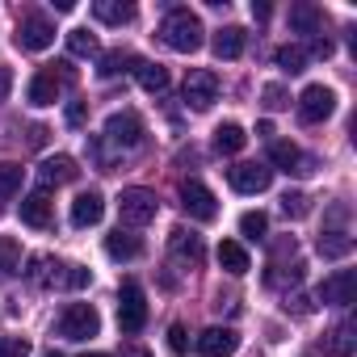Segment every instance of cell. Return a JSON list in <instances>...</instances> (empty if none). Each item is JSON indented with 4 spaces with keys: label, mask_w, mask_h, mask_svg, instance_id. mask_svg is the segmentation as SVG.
I'll return each instance as SVG.
<instances>
[{
    "label": "cell",
    "mask_w": 357,
    "mask_h": 357,
    "mask_svg": "<svg viewBox=\"0 0 357 357\" xmlns=\"http://www.w3.org/2000/svg\"><path fill=\"white\" fill-rule=\"evenodd\" d=\"M68 51H72V55H97L101 47H97V34H89V30L80 26V30H68Z\"/></svg>",
    "instance_id": "obj_32"
},
{
    "label": "cell",
    "mask_w": 357,
    "mask_h": 357,
    "mask_svg": "<svg viewBox=\"0 0 357 357\" xmlns=\"http://www.w3.org/2000/svg\"><path fill=\"white\" fill-rule=\"evenodd\" d=\"M155 211H160V198L151 190H139L135 185V190H122V198H118V215L130 227H147L155 219Z\"/></svg>",
    "instance_id": "obj_5"
},
{
    "label": "cell",
    "mask_w": 357,
    "mask_h": 357,
    "mask_svg": "<svg viewBox=\"0 0 357 357\" xmlns=\"http://www.w3.org/2000/svg\"><path fill=\"white\" fill-rule=\"evenodd\" d=\"M181 206H185V215L198 219V223L219 219V202H215V194H211L202 181H185V185H181Z\"/></svg>",
    "instance_id": "obj_9"
},
{
    "label": "cell",
    "mask_w": 357,
    "mask_h": 357,
    "mask_svg": "<svg viewBox=\"0 0 357 357\" xmlns=\"http://www.w3.org/2000/svg\"><path fill=\"white\" fill-rule=\"evenodd\" d=\"M101 332V315L89 307V303H68L63 315H59V336L63 340H89Z\"/></svg>",
    "instance_id": "obj_4"
},
{
    "label": "cell",
    "mask_w": 357,
    "mask_h": 357,
    "mask_svg": "<svg viewBox=\"0 0 357 357\" xmlns=\"http://www.w3.org/2000/svg\"><path fill=\"white\" fill-rule=\"evenodd\" d=\"M307 55H315V59H328V55H332V43H328V38H315Z\"/></svg>",
    "instance_id": "obj_40"
},
{
    "label": "cell",
    "mask_w": 357,
    "mask_h": 357,
    "mask_svg": "<svg viewBox=\"0 0 357 357\" xmlns=\"http://www.w3.org/2000/svg\"><path fill=\"white\" fill-rule=\"evenodd\" d=\"M51 198L38 190V194H30V198H22V223H30V227H51Z\"/></svg>",
    "instance_id": "obj_19"
},
{
    "label": "cell",
    "mask_w": 357,
    "mask_h": 357,
    "mask_svg": "<svg viewBox=\"0 0 357 357\" xmlns=\"http://www.w3.org/2000/svg\"><path fill=\"white\" fill-rule=\"evenodd\" d=\"M9 89H13V72H9V68H0V101L9 97Z\"/></svg>",
    "instance_id": "obj_41"
},
{
    "label": "cell",
    "mask_w": 357,
    "mask_h": 357,
    "mask_svg": "<svg viewBox=\"0 0 357 357\" xmlns=\"http://www.w3.org/2000/svg\"><path fill=\"white\" fill-rule=\"evenodd\" d=\"M0 273H22V244L13 240V236H5L0 240Z\"/></svg>",
    "instance_id": "obj_28"
},
{
    "label": "cell",
    "mask_w": 357,
    "mask_h": 357,
    "mask_svg": "<svg viewBox=\"0 0 357 357\" xmlns=\"http://www.w3.org/2000/svg\"><path fill=\"white\" fill-rule=\"evenodd\" d=\"M22 194V168L17 164H0V202H9Z\"/></svg>",
    "instance_id": "obj_29"
},
{
    "label": "cell",
    "mask_w": 357,
    "mask_h": 357,
    "mask_svg": "<svg viewBox=\"0 0 357 357\" xmlns=\"http://www.w3.org/2000/svg\"><path fill=\"white\" fill-rule=\"evenodd\" d=\"M215 101H219V76L206 72V68L190 72V76H185V105H194V109H211Z\"/></svg>",
    "instance_id": "obj_10"
},
{
    "label": "cell",
    "mask_w": 357,
    "mask_h": 357,
    "mask_svg": "<svg viewBox=\"0 0 357 357\" xmlns=\"http://www.w3.org/2000/svg\"><path fill=\"white\" fill-rule=\"evenodd\" d=\"M101 215H105V198L97 190H89V194H80L72 202V227H97Z\"/></svg>",
    "instance_id": "obj_17"
},
{
    "label": "cell",
    "mask_w": 357,
    "mask_h": 357,
    "mask_svg": "<svg viewBox=\"0 0 357 357\" xmlns=\"http://www.w3.org/2000/svg\"><path fill=\"white\" fill-rule=\"evenodd\" d=\"M240 349V332L236 328H206L198 336V353L202 357H231Z\"/></svg>",
    "instance_id": "obj_13"
},
{
    "label": "cell",
    "mask_w": 357,
    "mask_h": 357,
    "mask_svg": "<svg viewBox=\"0 0 357 357\" xmlns=\"http://www.w3.org/2000/svg\"><path fill=\"white\" fill-rule=\"evenodd\" d=\"M240 231H244L248 240H265V231H269V219H265L261 211H248V215L240 219Z\"/></svg>",
    "instance_id": "obj_35"
},
{
    "label": "cell",
    "mask_w": 357,
    "mask_h": 357,
    "mask_svg": "<svg viewBox=\"0 0 357 357\" xmlns=\"http://www.w3.org/2000/svg\"><path fill=\"white\" fill-rule=\"evenodd\" d=\"M76 176H80V168H76L72 155H51V160H43V168H38V185H43V194H47L51 185H68V181H76Z\"/></svg>",
    "instance_id": "obj_14"
},
{
    "label": "cell",
    "mask_w": 357,
    "mask_h": 357,
    "mask_svg": "<svg viewBox=\"0 0 357 357\" xmlns=\"http://www.w3.org/2000/svg\"><path fill=\"white\" fill-rule=\"evenodd\" d=\"M47 357H59V353H47Z\"/></svg>",
    "instance_id": "obj_47"
},
{
    "label": "cell",
    "mask_w": 357,
    "mask_h": 357,
    "mask_svg": "<svg viewBox=\"0 0 357 357\" xmlns=\"http://www.w3.org/2000/svg\"><path fill=\"white\" fill-rule=\"evenodd\" d=\"M130 63H139L130 51H105V55H101V63H97V76H101V80H114V76L130 72Z\"/></svg>",
    "instance_id": "obj_26"
},
{
    "label": "cell",
    "mask_w": 357,
    "mask_h": 357,
    "mask_svg": "<svg viewBox=\"0 0 357 357\" xmlns=\"http://www.w3.org/2000/svg\"><path fill=\"white\" fill-rule=\"evenodd\" d=\"M122 357H151V353H147L143 344H126V349H122Z\"/></svg>",
    "instance_id": "obj_44"
},
{
    "label": "cell",
    "mask_w": 357,
    "mask_h": 357,
    "mask_svg": "<svg viewBox=\"0 0 357 357\" xmlns=\"http://www.w3.org/2000/svg\"><path fill=\"white\" fill-rule=\"evenodd\" d=\"M332 109H336V93L332 89H324V84H307L303 89V97H298V118L303 122H324V118H332Z\"/></svg>",
    "instance_id": "obj_11"
},
{
    "label": "cell",
    "mask_w": 357,
    "mask_h": 357,
    "mask_svg": "<svg viewBox=\"0 0 357 357\" xmlns=\"http://www.w3.org/2000/svg\"><path fill=\"white\" fill-rule=\"evenodd\" d=\"M290 26H294L298 34H319V30H324V9H315V5H294V9H290Z\"/></svg>",
    "instance_id": "obj_25"
},
{
    "label": "cell",
    "mask_w": 357,
    "mask_h": 357,
    "mask_svg": "<svg viewBox=\"0 0 357 357\" xmlns=\"http://www.w3.org/2000/svg\"><path fill=\"white\" fill-rule=\"evenodd\" d=\"M307 59H311V55H307L303 47H282V51H278V68H282V72H290V76L307 72Z\"/></svg>",
    "instance_id": "obj_30"
},
{
    "label": "cell",
    "mask_w": 357,
    "mask_h": 357,
    "mask_svg": "<svg viewBox=\"0 0 357 357\" xmlns=\"http://www.w3.org/2000/svg\"><path fill=\"white\" fill-rule=\"evenodd\" d=\"M43 139H47V126H34V130H30V143H34V147H38V143H43Z\"/></svg>",
    "instance_id": "obj_45"
},
{
    "label": "cell",
    "mask_w": 357,
    "mask_h": 357,
    "mask_svg": "<svg viewBox=\"0 0 357 357\" xmlns=\"http://www.w3.org/2000/svg\"><path fill=\"white\" fill-rule=\"evenodd\" d=\"M17 47L22 51H47L51 43H55V22H47L43 13H26L22 22H17Z\"/></svg>",
    "instance_id": "obj_6"
},
{
    "label": "cell",
    "mask_w": 357,
    "mask_h": 357,
    "mask_svg": "<svg viewBox=\"0 0 357 357\" xmlns=\"http://www.w3.org/2000/svg\"><path fill=\"white\" fill-rule=\"evenodd\" d=\"M105 139L114 147H139L143 143V118L135 109H122V114H109L105 122Z\"/></svg>",
    "instance_id": "obj_8"
},
{
    "label": "cell",
    "mask_w": 357,
    "mask_h": 357,
    "mask_svg": "<svg viewBox=\"0 0 357 357\" xmlns=\"http://www.w3.org/2000/svg\"><path fill=\"white\" fill-rule=\"evenodd\" d=\"M143 324H147V294H143L139 282H122V290H118V328L126 336H135V332H143Z\"/></svg>",
    "instance_id": "obj_3"
},
{
    "label": "cell",
    "mask_w": 357,
    "mask_h": 357,
    "mask_svg": "<svg viewBox=\"0 0 357 357\" xmlns=\"http://www.w3.org/2000/svg\"><path fill=\"white\" fill-rule=\"evenodd\" d=\"M84 357H105V353H84Z\"/></svg>",
    "instance_id": "obj_46"
},
{
    "label": "cell",
    "mask_w": 357,
    "mask_h": 357,
    "mask_svg": "<svg viewBox=\"0 0 357 357\" xmlns=\"http://www.w3.org/2000/svg\"><path fill=\"white\" fill-rule=\"evenodd\" d=\"M265 282L269 286H298L303 282V261H294V265H269V273H265Z\"/></svg>",
    "instance_id": "obj_31"
},
{
    "label": "cell",
    "mask_w": 357,
    "mask_h": 357,
    "mask_svg": "<svg viewBox=\"0 0 357 357\" xmlns=\"http://www.w3.org/2000/svg\"><path fill=\"white\" fill-rule=\"evenodd\" d=\"M353 298H357V273H353V269H336L332 278H324V286H319V303L349 307Z\"/></svg>",
    "instance_id": "obj_12"
},
{
    "label": "cell",
    "mask_w": 357,
    "mask_h": 357,
    "mask_svg": "<svg viewBox=\"0 0 357 357\" xmlns=\"http://www.w3.org/2000/svg\"><path fill=\"white\" fill-rule=\"evenodd\" d=\"M244 47H248V34H244L240 26H223V30L215 34V55H219V59H240Z\"/></svg>",
    "instance_id": "obj_18"
},
{
    "label": "cell",
    "mask_w": 357,
    "mask_h": 357,
    "mask_svg": "<svg viewBox=\"0 0 357 357\" xmlns=\"http://www.w3.org/2000/svg\"><path fill=\"white\" fill-rule=\"evenodd\" d=\"M269 13H273V9L265 5V0H261V5H257V0H252V17H257V22H269Z\"/></svg>",
    "instance_id": "obj_43"
},
{
    "label": "cell",
    "mask_w": 357,
    "mask_h": 357,
    "mask_svg": "<svg viewBox=\"0 0 357 357\" xmlns=\"http://www.w3.org/2000/svg\"><path fill=\"white\" fill-rule=\"evenodd\" d=\"M328 344H332V353H336V357H353V324H349V319H344V324H336Z\"/></svg>",
    "instance_id": "obj_34"
},
{
    "label": "cell",
    "mask_w": 357,
    "mask_h": 357,
    "mask_svg": "<svg viewBox=\"0 0 357 357\" xmlns=\"http://www.w3.org/2000/svg\"><path fill=\"white\" fill-rule=\"evenodd\" d=\"M219 265H223L231 278H244V273L252 269V261H248L244 244H236V240H223V244H219Z\"/></svg>",
    "instance_id": "obj_22"
},
{
    "label": "cell",
    "mask_w": 357,
    "mask_h": 357,
    "mask_svg": "<svg viewBox=\"0 0 357 357\" xmlns=\"http://www.w3.org/2000/svg\"><path fill=\"white\" fill-rule=\"evenodd\" d=\"M185 344H190V340H185V328L172 324V328H168V349H172L176 357H185Z\"/></svg>",
    "instance_id": "obj_39"
},
{
    "label": "cell",
    "mask_w": 357,
    "mask_h": 357,
    "mask_svg": "<svg viewBox=\"0 0 357 357\" xmlns=\"http://www.w3.org/2000/svg\"><path fill=\"white\" fill-rule=\"evenodd\" d=\"M135 76H139L143 93H164V89H168V68H164V63L139 59V63H135Z\"/></svg>",
    "instance_id": "obj_23"
},
{
    "label": "cell",
    "mask_w": 357,
    "mask_h": 357,
    "mask_svg": "<svg viewBox=\"0 0 357 357\" xmlns=\"http://www.w3.org/2000/svg\"><path fill=\"white\" fill-rule=\"evenodd\" d=\"M286 105H290L286 89H282V84H269V89H265V109H286Z\"/></svg>",
    "instance_id": "obj_38"
},
{
    "label": "cell",
    "mask_w": 357,
    "mask_h": 357,
    "mask_svg": "<svg viewBox=\"0 0 357 357\" xmlns=\"http://www.w3.org/2000/svg\"><path fill=\"white\" fill-rule=\"evenodd\" d=\"M202 22L190 13V9H172L164 22H160V38H164V47L168 51H181V55H194L198 47H202Z\"/></svg>",
    "instance_id": "obj_1"
},
{
    "label": "cell",
    "mask_w": 357,
    "mask_h": 357,
    "mask_svg": "<svg viewBox=\"0 0 357 357\" xmlns=\"http://www.w3.org/2000/svg\"><path fill=\"white\" fill-rule=\"evenodd\" d=\"M30 282L34 286H63V290H80V286H89V269L84 265H59V261H51V257H34L30 261Z\"/></svg>",
    "instance_id": "obj_2"
},
{
    "label": "cell",
    "mask_w": 357,
    "mask_h": 357,
    "mask_svg": "<svg viewBox=\"0 0 357 357\" xmlns=\"http://www.w3.org/2000/svg\"><path fill=\"white\" fill-rule=\"evenodd\" d=\"M105 252H109L114 261H135V257L143 252V244H139L130 231H122V227H118L114 236H105Z\"/></svg>",
    "instance_id": "obj_24"
},
{
    "label": "cell",
    "mask_w": 357,
    "mask_h": 357,
    "mask_svg": "<svg viewBox=\"0 0 357 357\" xmlns=\"http://www.w3.org/2000/svg\"><path fill=\"white\" fill-rule=\"evenodd\" d=\"M84 122V105L76 101V105H68V126H80Z\"/></svg>",
    "instance_id": "obj_42"
},
{
    "label": "cell",
    "mask_w": 357,
    "mask_h": 357,
    "mask_svg": "<svg viewBox=\"0 0 357 357\" xmlns=\"http://www.w3.org/2000/svg\"><path fill=\"white\" fill-rule=\"evenodd\" d=\"M269 164H278L282 172H298V176H307V172L315 168V164H311V160H307V155H303L294 143H286V139L269 147Z\"/></svg>",
    "instance_id": "obj_16"
},
{
    "label": "cell",
    "mask_w": 357,
    "mask_h": 357,
    "mask_svg": "<svg viewBox=\"0 0 357 357\" xmlns=\"http://www.w3.org/2000/svg\"><path fill=\"white\" fill-rule=\"evenodd\" d=\"M244 143H248V135H244V126H236V122H223V126L215 130V147H219L223 155L244 151Z\"/></svg>",
    "instance_id": "obj_27"
},
{
    "label": "cell",
    "mask_w": 357,
    "mask_h": 357,
    "mask_svg": "<svg viewBox=\"0 0 357 357\" xmlns=\"http://www.w3.org/2000/svg\"><path fill=\"white\" fill-rule=\"evenodd\" d=\"M227 181H231V190H236V194H265V190H269V181H273V168H269V164L248 160V164L227 168Z\"/></svg>",
    "instance_id": "obj_7"
},
{
    "label": "cell",
    "mask_w": 357,
    "mask_h": 357,
    "mask_svg": "<svg viewBox=\"0 0 357 357\" xmlns=\"http://www.w3.org/2000/svg\"><path fill=\"white\" fill-rule=\"evenodd\" d=\"M0 357H30V340H22V336H0Z\"/></svg>",
    "instance_id": "obj_36"
},
{
    "label": "cell",
    "mask_w": 357,
    "mask_h": 357,
    "mask_svg": "<svg viewBox=\"0 0 357 357\" xmlns=\"http://www.w3.org/2000/svg\"><path fill=\"white\" fill-rule=\"evenodd\" d=\"M93 17L101 26H126L135 17V5H126V0H97L93 5Z\"/></svg>",
    "instance_id": "obj_20"
},
{
    "label": "cell",
    "mask_w": 357,
    "mask_h": 357,
    "mask_svg": "<svg viewBox=\"0 0 357 357\" xmlns=\"http://www.w3.org/2000/svg\"><path fill=\"white\" fill-rule=\"evenodd\" d=\"M349 248H353V240L344 231H324L319 236V252L324 257H349Z\"/></svg>",
    "instance_id": "obj_33"
},
{
    "label": "cell",
    "mask_w": 357,
    "mask_h": 357,
    "mask_svg": "<svg viewBox=\"0 0 357 357\" xmlns=\"http://www.w3.org/2000/svg\"><path fill=\"white\" fill-rule=\"evenodd\" d=\"M168 248H172V257L181 261V265H202V236H194L185 227H172Z\"/></svg>",
    "instance_id": "obj_15"
},
{
    "label": "cell",
    "mask_w": 357,
    "mask_h": 357,
    "mask_svg": "<svg viewBox=\"0 0 357 357\" xmlns=\"http://www.w3.org/2000/svg\"><path fill=\"white\" fill-rule=\"evenodd\" d=\"M282 211H286L290 219H303V215L311 211V206H307V194H286V198H282Z\"/></svg>",
    "instance_id": "obj_37"
},
{
    "label": "cell",
    "mask_w": 357,
    "mask_h": 357,
    "mask_svg": "<svg viewBox=\"0 0 357 357\" xmlns=\"http://www.w3.org/2000/svg\"><path fill=\"white\" fill-rule=\"evenodd\" d=\"M59 76L55 72H38L34 80H30V105H55L59 101Z\"/></svg>",
    "instance_id": "obj_21"
}]
</instances>
